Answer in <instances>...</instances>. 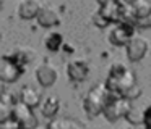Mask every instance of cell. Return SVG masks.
<instances>
[{
  "label": "cell",
  "mask_w": 151,
  "mask_h": 129,
  "mask_svg": "<svg viewBox=\"0 0 151 129\" xmlns=\"http://www.w3.org/2000/svg\"><path fill=\"white\" fill-rule=\"evenodd\" d=\"M106 87L111 94L124 95L132 86L137 84L135 73L124 63H114L109 69V74L106 77Z\"/></svg>",
  "instance_id": "obj_1"
},
{
  "label": "cell",
  "mask_w": 151,
  "mask_h": 129,
  "mask_svg": "<svg viewBox=\"0 0 151 129\" xmlns=\"http://www.w3.org/2000/svg\"><path fill=\"white\" fill-rule=\"evenodd\" d=\"M109 97H111V92L106 87V82H99L93 86L83 100V108H85L86 115L89 118H96V116L102 115Z\"/></svg>",
  "instance_id": "obj_2"
},
{
  "label": "cell",
  "mask_w": 151,
  "mask_h": 129,
  "mask_svg": "<svg viewBox=\"0 0 151 129\" xmlns=\"http://www.w3.org/2000/svg\"><path fill=\"white\" fill-rule=\"evenodd\" d=\"M132 106H133L132 105V100L127 99L125 95H115V94H111L102 115H104V118L107 119L109 123H115L120 118H125Z\"/></svg>",
  "instance_id": "obj_3"
},
{
  "label": "cell",
  "mask_w": 151,
  "mask_h": 129,
  "mask_svg": "<svg viewBox=\"0 0 151 129\" xmlns=\"http://www.w3.org/2000/svg\"><path fill=\"white\" fill-rule=\"evenodd\" d=\"M23 73L24 68L12 55H2V58H0V79H2V82H17Z\"/></svg>",
  "instance_id": "obj_4"
},
{
  "label": "cell",
  "mask_w": 151,
  "mask_h": 129,
  "mask_svg": "<svg viewBox=\"0 0 151 129\" xmlns=\"http://www.w3.org/2000/svg\"><path fill=\"white\" fill-rule=\"evenodd\" d=\"M135 35V24L132 21L115 23L112 31L109 32V42L115 47H125Z\"/></svg>",
  "instance_id": "obj_5"
},
{
  "label": "cell",
  "mask_w": 151,
  "mask_h": 129,
  "mask_svg": "<svg viewBox=\"0 0 151 129\" xmlns=\"http://www.w3.org/2000/svg\"><path fill=\"white\" fill-rule=\"evenodd\" d=\"M148 48H150V44L145 37L141 35H133L130 42L125 45V52H127V60L132 61V63H138L141 61L148 53Z\"/></svg>",
  "instance_id": "obj_6"
},
{
  "label": "cell",
  "mask_w": 151,
  "mask_h": 129,
  "mask_svg": "<svg viewBox=\"0 0 151 129\" xmlns=\"http://www.w3.org/2000/svg\"><path fill=\"white\" fill-rule=\"evenodd\" d=\"M13 116L20 121L21 129H33V128H36V126L39 124V119L36 118L33 108L28 106L26 103H23V102H18L17 105H15Z\"/></svg>",
  "instance_id": "obj_7"
},
{
  "label": "cell",
  "mask_w": 151,
  "mask_h": 129,
  "mask_svg": "<svg viewBox=\"0 0 151 129\" xmlns=\"http://www.w3.org/2000/svg\"><path fill=\"white\" fill-rule=\"evenodd\" d=\"M67 76L73 82H83L89 76V64L83 58H73L67 63Z\"/></svg>",
  "instance_id": "obj_8"
},
{
  "label": "cell",
  "mask_w": 151,
  "mask_h": 129,
  "mask_svg": "<svg viewBox=\"0 0 151 129\" xmlns=\"http://www.w3.org/2000/svg\"><path fill=\"white\" fill-rule=\"evenodd\" d=\"M34 74H36V81L39 82L41 87H52L57 82V77H59L57 68L50 63L39 64L34 71Z\"/></svg>",
  "instance_id": "obj_9"
},
{
  "label": "cell",
  "mask_w": 151,
  "mask_h": 129,
  "mask_svg": "<svg viewBox=\"0 0 151 129\" xmlns=\"http://www.w3.org/2000/svg\"><path fill=\"white\" fill-rule=\"evenodd\" d=\"M37 23H39V26H42V28L46 29H50V28H55V26L60 24V16L59 13H57L55 8H52L50 5H44L42 8H41L39 15H37Z\"/></svg>",
  "instance_id": "obj_10"
},
{
  "label": "cell",
  "mask_w": 151,
  "mask_h": 129,
  "mask_svg": "<svg viewBox=\"0 0 151 129\" xmlns=\"http://www.w3.org/2000/svg\"><path fill=\"white\" fill-rule=\"evenodd\" d=\"M47 129H86L85 123L72 116H55L50 118Z\"/></svg>",
  "instance_id": "obj_11"
},
{
  "label": "cell",
  "mask_w": 151,
  "mask_h": 129,
  "mask_svg": "<svg viewBox=\"0 0 151 129\" xmlns=\"http://www.w3.org/2000/svg\"><path fill=\"white\" fill-rule=\"evenodd\" d=\"M20 102L26 103L31 108H36L39 103H42V94L34 86H23L20 90Z\"/></svg>",
  "instance_id": "obj_12"
},
{
  "label": "cell",
  "mask_w": 151,
  "mask_h": 129,
  "mask_svg": "<svg viewBox=\"0 0 151 129\" xmlns=\"http://www.w3.org/2000/svg\"><path fill=\"white\" fill-rule=\"evenodd\" d=\"M41 8L42 5L37 0H21L18 5V15L21 19H36Z\"/></svg>",
  "instance_id": "obj_13"
},
{
  "label": "cell",
  "mask_w": 151,
  "mask_h": 129,
  "mask_svg": "<svg viewBox=\"0 0 151 129\" xmlns=\"http://www.w3.org/2000/svg\"><path fill=\"white\" fill-rule=\"evenodd\" d=\"M151 13V2L150 0H137L133 5L128 6V21L135 23Z\"/></svg>",
  "instance_id": "obj_14"
},
{
  "label": "cell",
  "mask_w": 151,
  "mask_h": 129,
  "mask_svg": "<svg viewBox=\"0 0 151 129\" xmlns=\"http://www.w3.org/2000/svg\"><path fill=\"white\" fill-rule=\"evenodd\" d=\"M60 110V100L55 95H47L41 103V113L46 118H55Z\"/></svg>",
  "instance_id": "obj_15"
},
{
  "label": "cell",
  "mask_w": 151,
  "mask_h": 129,
  "mask_svg": "<svg viewBox=\"0 0 151 129\" xmlns=\"http://www.w3.org/2000/svg\"><path fill=\"white\" fill-rule=\"evenodd\" d=\"M44 45L47 47V50L50 52H57L60 47H63V35L60 32H49V34L44 37Z\"/></svg>",
  "instance_id": "obj_16"
},
{
  "label": "cell",
  "mask_w": 151,
  "mask_h": 129,
  "mask_svg": "<svg viewBox=\"0 0 151 129\" xmlns=\"http://www.w3.org/2000/svg\"><path fill=\"white\" fill-rule=\"evenodd\" d=\"M125 119H127L132 126L143 124L145 123V110L138 108V106H132L130 111L127 113V116H125Z\"/></svg>",
  "instance_id": "obj_17"
},
{
  "label": "cell",
  "mask_w": 151,
  "mask_h": 129,
  "mask_svg": "<svg viewBox=\"0 0 151 129\" xmlns=\"http://www.w3.org/2000/svg\"><path fill=\"white\" fill-rule=\"evenodd\" d=\"M12 57H13L15 60H17L18 63L24 68L31 60H33L34 53H33V50H31V48H18V50H15L13 53H12Z\"/></svg>",
  "instance_id": "obj_18"
},
{
  "label": "cell",
  "mask_w": 151,
  "mask_h": 129,
  "mask_svg": "<svg viewBox=\"0 0 151 129\" xmlns=\"http://www.w3.org/2000/svg\"><path fill=\"white\" fill-rule=\"evenodd\" d=\"M0 129H21V124L13 115L7 119H2L0 121Z\"/></svg>",
  "instance_id": "obj_19"
},
{
  "label": "cell",
  "mask_w": 151,
  "mask_h": 129,
  "mask_svg": "<svg viewBox=\"0 0 151 129\" xmlns=\"http://www.w3.org/2000/svg\"><path fill=\"white\" fill-rule=\"evenodd\" d=\"M91 21H93V24H94V26H98V28H101V29H102V28H106L107 24H111V23H109L107 19H106L104 16L101 15V11H99V10L94 13V15H93Z\"/></svg>",
  "instance_id": "obj_20"
},
{
  "label": "cell",
  "mask_w": 151,
  "mask_h": 129,
  "mask_svg": "<svg viewBox=\"0 0 151 129\" xmlns=\"http://www.w3.org/2000/svg\"><path fill=\"white\" fill-rule=\"evenodd\" d=\"M127 99H130V100H135V99H138V97L141 95V89H140V86L138 84H135V86H132L130 89L127 90V92L124 94Z\"/></svg>",
  "instance_id": "obj_21"
},
{
  "label": "cell",
  "mask_w": 151,
  "mask_h": 129,
  "mask_svg": "<svg viewBox=\"0 0 151 129\" xmlns=\"http://www.w3.org/2000/svg\"><path fill=\"white\" fill-rule=\"evenodd\" d=\"M133 24H135V28H140V29H150L151 28V13L141 19H137Z\"/></svg>",
  "instance_id": "obj_22"
},
{
  "label": "cell",
  "mask_w": 151,
  "mask_h": 129,
  "mask_svg": "<svg viewBox=\"0 0 151 129\" xmlns=\"http://www.w3.org/2000/svg\"><path fill=\"white\" fill-rule=\"evenodd\" d=\"M145 128H151V105L145 108V123H143Z\"/></svg>",
  "instance_id": "obj_23"
},
{
  "label": "cell",
  "mask_w": 151,
  "mask_h": 129,
  "mask_svg": "<svg viewBox=\"0 0 151 129\" xmlns=\"http://www.w3.org/2000/svg\"><path fill=\"white\" fill-rule=\"evenodd\" d=\"M96 2H98V5H99V6H102V5H107V3L114 2V0H96Z\"/></svg>",
  "instance_id": "obj_24"
},
{
  "label": "cell",
  "mask_w": 151,
  "mask_h": 129,
  "mask_svg": "<svg viewBox=\"0 0 151 129\" xmlns=\"http://www.w3.org/2000/svg\"><path fill=\"white\" fill-rule=\"evenodd\" d=\"M137 2V0H122V3H125L127 6H130V5H133V3Z\"/></svg>",
  "instance_id": "obj_25"
},
{
  "label": "cell",
  "mask_w": 151,
  "mask_h": 129,
  "mask_svg": "<svg viewBox=\"0 0 151 129\" xmlns=\"http://www.w3.org/2000/svg\"><path fill=\"white\" fill-rule=\"evenodd\" d=\"M33 129H47V126H41V124H37L36 128H33Z\"/></svg>",
  "instance_id": "obj_26"
},
{
  "label": "cell",
  "mask_w": 151,
  "mask_h": 129,
  "mask_svg": "<svg viewBox=\"0 0 151 129\" xmlns=\"http://www.w3.org/2000/svg\"><path fill=\"white\" fill-rule=\"evenodd\" d=\"M145 129H151V128H145Z\"/></svg>",
  "instance_id": "obj_27"
}]
</instances>
